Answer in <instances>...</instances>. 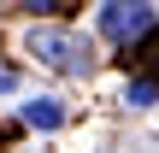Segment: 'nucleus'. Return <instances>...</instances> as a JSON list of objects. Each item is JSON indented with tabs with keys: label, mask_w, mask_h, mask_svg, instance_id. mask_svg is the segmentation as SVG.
<instances>
[{
	"label": "nucleus",
	"mask_w": 159,
	"mask_h": 153,
	"mask_svg": "<svg viewBox=\"0 0 159 153\" xmlns=\"http://www.w3.org/2000/svg\"><path fill=\"white\" fill-rule=\"evenodd\" d=\"M30 53H35L47 71H65V77H83V71L94 65V47H89V35H77V29H30Z\"/></svg>",
	"instance_id": "obj_1"
},
{
	"label": "nucleus",
	"mask_w": 159,
	"mask_h": 153,
	"mask_svg": "<svg viewBox=\"0 0 159 153\" xmlns=\"http://www.w3.org/2000/svg\"><path fill=\"white\" fill-rule=\"evenodd\" d=\"M153 29H159V12L148 0H106V6H100V35L118 41V47H130V41L142 47Z\"/></svg>",
	"instance_id": "obj_2"
},
{
	"label": "nucleus",
	"mask_w": 159,
	"mask_h": 153,
	"mask_svg": "<svg viewBox=\"0 0 159 153\" xmlns=\"http://www.w3.org/2000/svg\"><path fill=\"white\" fill-rule=\"evenodd\" d=\"M24 124H30V130H59V124H65V106H59L53 94H35V100H24Z\"/></svg>",
	"instance_id": "obj_3"
},
{
	"label": "nucleus",
	"mask_w": 159,
	"mask_h": 153,
	"mask_svg": "<svg viewBox=\"0 0 159 153\" xmlns=\"http://www.w3.org/2000/svg\"><path fill=\"white\" fill-rule=\"evenodd\" d=\"M124 100H130V106H153L159 100V77H130V83H124Z\"/></svg>",
	"instance_id": "obj_4"
},
{
	"label": "nucleus",
	"mask_w": 159,
	"mask_h": 153,
	"mask_svg": "<svg viewBox=\"0 0 159 153\" xmlns=\"http://www.w3.org/2000/svg\"><path fill=\"white\" fill-rule=\"evenodd\" d=\"M136 59H142L148 71H159V29H153V35H148V41H142V47H136Z\"/></svg>",
	"instance_id": "obj_5"
},
{
	"label": "nucleus",
	"mask_w": 159,
	"mask_h": 153,
	"mask_svg": "<svg viewBox=\"0 0 159 153\" xmlns=\"http://www.w3.org/2000/svg\"><path fill=\"white\" fill-rule=\"evenodd\" d=\"M6 88H18V77H12V71L0 65V94H6Z\"/></svg>",
	"instance_id": "obj_6"
}]
</instances>
